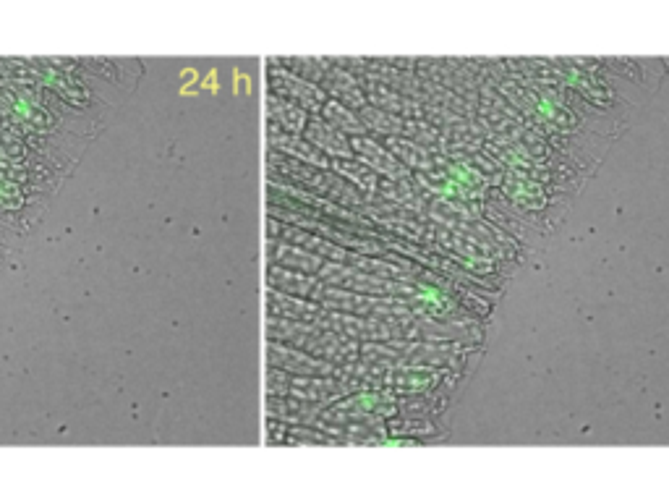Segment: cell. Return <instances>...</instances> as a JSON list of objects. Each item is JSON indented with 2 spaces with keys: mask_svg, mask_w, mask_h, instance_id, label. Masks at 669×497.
Here are the masks:
<instances>
[{
  "mask_svg": "<svg viewBox=\"0 0 669 497\" xmlns=\"http://www.w3.org/2000/svg\"><path fill=\"white\" fill-rule=\"evenodd\" d=\"M267 262L275 267H283V270L306 275H317L319 267L325 265V259L319 257V254H311L306 249H298V246L285 244L280 239H267Z\"/></svg>",
  "mask_w": 669,
  "mask_h": 497,
  "instance_id": "obj_13",
  "label": "cell"
},
{
  "mask_svg": "<svg viewBox=\"0 0 669 497\" xmlns=\"http://www.w3.org/2000/svg\"><path fill=\"white\" fill-rule=\"evenodd\" d=\"M301 137H304L309 144H314L319 152H325L330 160H351L353 157L351 139L343 137V134L332 129V126H327L319 116H309V123H306V129Z\"/></svg>",
  "mask_w": 669,
  "mask_h": 497,
  "instance_id": "obj_14",
  "label": "cell"
},
{
  "mask_svg": "<svg viewBox=\"0 0 669 497\" xmlns=\"http://www.w3.org/2000/svg\"><path fill=\"white\" fill-rule=\"evenodd\" d=\"M267 288L280 293H291V296H301V299L311 301L314 291L319 288V278L317 275L293 273V270H283V267L270 265L267 267Z\"/></svg>",
  "mask_w": 669,
  "mask_h": 497,
  "instance_id": "obj_18",
  "label": "cell"
},
{
  "mask_svg": "<svg viewBox=\"0 0 669 497\" xmlns=\"http://www.w3.org/2000/svg\"><path fill=\"white\" fill-rule=\"evenodd\" d=\"M267 121H270V131H280V134H293L301 137L309 123V113L304 108H298L291 100H283L278 95H267Z\"/></svg>",
  "mask_w": 669,
  "mask_h": 497,
  "instance_id": "obj_15",
  "label": "cell"
},
{
  "mask_svg": "<svg viewBox=\"0 0 669 497\" xmlns=\"http://www.w3.org/2000/svg\"><path fill=\"white\" fill-rule=\"evenodd\" d=\"M319 283L332 288H343V291L364 293V296H390V299H408L413 296L416 286L413 283H403V280L377 278V275L361 273L353 267L338 265V262H325L317 273Z\"/></svg>",
  "mask_w": 669,
  "mask_h": 497,
  "instance_id": "obj_2",
  "label": "cell"
},
{
  "mask_svg": "<svg viewBox=\"0 0 669 497\" xmlns=\"http://www.w3.org/2000/svg\"><path fill=\"white\" fill-rule=\"evenodd\" d=\"M453 299L458 301L463 312L471 314V317H474V320H479V322L487 320L489 314H492V301L484 299V296H479V293L471 291V288L460 286V283H458V288H455Z\"/></svg>",
  "mask_w": 669,
  "mask_h": 497,
  "instance_id": "obj_27",
  "label": "cell"
},
{
  "mask_svg": "<svg viewBox=\"0 0 669 497\" xmlns=\"http://www.w3.org/2000/svg\"><path fill=\"white\" fill-rule=\"evenodd\" d=\"M285 443L288 445H335L327 432H322L319 427H304V424H298V427H288V437H285Z\"/></svg>",
  "mask_w": 669,
  "mask_h": 497,
  "instance_id": "obj_28",
  "label": "cell"
},
{
  "mask_svg": "<svg viewBox=\"0 0 669 497\" xmlns=\"http://www.w3.org/2000/svg\"><path fill=\"white\" fill-rule=\"evenodd\" d=\"M359 361L372 364V367L379 369H392L403 364V356H400L398 348L390 346V343H361Z\"/></svg>",
  "mask_w": 669,
  "mask_h": 497,
  "instance_id": "obj_26",
  "label": "cell"
},
{
  "mask_svg": "<svg viewBox=\"0 0 669 497\" xmlns=\"http://www.w3.org/2000/svg\"><path fill=\"white\" fill-rule=\"evenodd\" d=\"M267 144H270L272 152H280L285 157H293L298 163L311 165V168H319V171H330L332 160L319 152L314 144L306 142L304 137H293V134H280V131H267Z\"/></svg>",
  "mask_w": 669,
  "mask_h": 497,
  "instance_id": "obj_12",
  "label": "cell"
},
{
  "mask_svg": "<svg viewBox=\"0 0 669 497\" xmlns=\"http://www.w3.org/2000/svg\"><path fill=\"white\" fill-rule=\"evenodd\" d=\"M270 92L272 95L283 97V100H291L296 103L298 108H304L309 116H319V110L325 108L327 95L317 84L304 82V79H298L293 76L291 71H285L283 66L270 58Z\"/></svg>",
  "mask_w": 669,
  "mask_h": 497,
  "instance_id": "obj_4",
  "label": "cell"
},
{
  "mask_svg": "<svg viewBox=\"0 0 669 497\" xmlns=\"http://www.w3.org/2000/svg\"><path fill=\"white\" fill-rule=\"evenodd\" d=\"M476 123H479L487 134H494V137L502 139H513V142H518V139L523 137V131H526L523 118L518 116V113H515V110L510 108L492 87H487V84H481L479 87Z\"/></svg>",
  "mask_w": 669,
  "mask_h": 497,
  "instance_id": "obj_3",
  "label": "cell"
},
{
  "mask_svg": "<svg viewBox=\"0 0 669 497\" xmlns=\"http://www.w3.org/2000/svg\"><path fill=\"white\" fill-rule=\"evenodd\" d=\"M319 118L327 123V126H332L335 131H340L343 137L353 139V137H366L369 131H366V126L361 123L359 113L351 108H345V105L335 103V100H327L325 108L319 110Z\"/></svg>",
  "mask_w": 669,
  "mask_h": 497,
  "instance_id": "obj_21",
  "label": "cell"
},
{
  "mask_svg": "<svg viewBox=\"0 0 669 497\" xmlns=\"http://www.w3.org/2000/svg\"><path fill=\"white\" fill-rule=\"evenodd\" d=\"M291 380L293 375H288V372L278 367H270L267 369V377H264L267 395H291Z\"/></svg>",
  "mask_w": 669,
  "mask_h": 497,
  "instance_id": "obj_30",
  "label": "cell"
},
{
  "mask_svg": "<svg viewBox=\"0 0 669 497\" xmlns=\"http://www.w3.org/2000/svg\"><path fill=\"white\" fill-rule=\"evenodd\" d=\"M468 163L474 165L476 171L481 173V176L487 178L489 181V186H500V181H502V176H505V168H502L500 163H497V160H494V157H489L487 152L481 150V152H476V155H471L468 157Z\"/></svg>",
  "mask_w": 669,
  "mask_h": 497,
  "instance_id": "obj_29",
  "label": "cell"
},
{
  "mask_svg": "<svg viewBox=\"0 0 669 497\" xmlns=\"http://www.w3.org/2000/svg\"><path fill=\"white\" fill-rule=\"evenodd\" d=\"M450 375L447 369H432V367H416V364H400L385 372V385L395 395H419L432 393L445 382Z\"/></svg>",
  "mask_w": 669,
  "mask_h": 497,
  "instance_id": "obj_6",
  "label": "cell"
},
{
  "mask_svg": "<svg viewBox=\"0 0 669 497\" xmlns=\"http://www.w3.org/2000/svg\"><path fill=\"white\" fill-rule=\"evenodd\" d=\"M291 395L301 401L319 403L327 409L332 403L343 401L345 395H351V390L345 388V382L338 377H293Z\"/></svg>",
  "mask_w": 669,
  "mask_h": 497,
  "instance_id": "obj_11",
  "label": "cell"
},
{
  "mask_svg": "<svg viewBox=\"0 0 669 497\" xmlns=\"http://www.w3.org/2000/svg\"><path fill=\"white\" fill-rule=\"evenodd\" d=\"M272 61L278 63V66H283L285 71H291V74L298 76V79L317 84V87L322 74H325V69L330 66L327 58H301V55H285V58H272Z\"/></svg>",
  "mask_w": 669,
  "mask_h": 497,
  "instance_id": "obj_24",
  "label": "cell"
},
{
  "mask_svg": "<svg viewBox=\"0 0 669 497\" xmlns=\"http://www.w3.org/2000/svg\"><path fill=\"white\" fill-rule=\"evenodd\" d=\"M267 432H270L272 443H285V437H288V424L278 422V419H267Z\"/></svg>",
  "mask_w": 669,
  "mask_h": 497,
  "instance_id": "obj_32",
  "label": "cell"
},
{
  "mask_svg": "<svg viewBox=\"0 0 669 497\" xmlns=\"http://www.w3.org/2000/svg\"><path fill=\"white\" fill-rule=\"evenodd\" d=\"M440 388L432 390V393L398 395V414L400 416H419V419H432V416H440L442 411H445L447 403H450V395L442 393Z\"/></svg>",
  "mask_w": 669,
  "mask_h": 497,
  "instance_id": "obj_19",
  "label": "cell"
},
{
  "mask_svg": "<svg viewBox=\"0 0 669 497\" xmlns=\"http://www.w3.org/2000/svg\"><path fill=\"white\" fill-rule=\"evenodd\" d=\"M359 118L366 126V131H369V137H377V139L403 137V121L390 116V113H385V110L366 105V108L359 110Z\"/></svg>",
  "mask_w": 669,
  "mask_h": 497,
  "instance_id": "obj_23",
  "label": "cell"
},
{
  "mask_svg": "<svg viewBox=\"0 0 669 497\" xmlns=\"http://www.w3.org/2000/svg\"><path fill=\"white\" fill-rule=\"evenodd\" d=\"M267 312L272 317H283V320L293 322H311L314 325L322 307L309 299H301V296H291V293H280L267 288Z\"/></svg>",
  "mask_w": 669,
  "mask_h": 497,
  "instance_id": "obj_16",
  "label": "cell"
},
{
  "mask_svg": "<svg viewBox=\"0 0 669 497\" xmlns=\"http://www.w3.org/2000/svg\"><path fill=\"white\" fill-rule=\"evenodd\" d=\"M385 429L390 437H432L437 435L432 419H419V416H387Z\"/></svg>",
  "mask_w": 669,
  "mask_h": 497,
  "instance_id": "obj_25",
  "label": "cell"
},
{
  "mask_svg": "<svg viewBox=\"0 0 669 497\" xmlns=\"http://www.w3.org/2000/svg\"><path fill=\"white\" fill-rule=\"evenodd\" d=\"M330 171L338 173L343 181H348L353 189H359L361 194H366V197H374V194H377L379 176L369 168V165L356 160V157H351V160H332Z\"/></svg>",
  "mask_w": 669,
  "mask_h": 497,
  "instance_id": "obj_20",
  "label": "cell"
},
{
  "mask_svg": "<svg viewBox=\"0 0 669 497\" xmlns=\"http://www.w3.org/2000/svg\"><path fill=\"white\" fill-rule=\"evenodd\" d=\"M403 137L411 139L413 144H419L421 150H426L434 157H447V144L442 134L434 126L424 121H403Z\"/></svg>",
  "mask_w": 669,
  "mask_h": 497,
  "instance_id": "obj_22",
  "label": "cell"
},
{
  "mask_svg": "<svg viewBox=\"0 0 669 497\" xmlns=\"http://www.w3.org/2000/svg\"><path fill=\"white\" fill-rule=\"evenodd\" d=\"M500 194L505 197L507 205L515 207L518 215H523V212H531V215H534V212L544 210L549 202L547 189H544L539 181L515 171H505V176H502L500 181Z\"/></svg>",
  "mask_w": 669,
  "mask_h": 497,
  "instance_id": "obj_7",
  "label": "cell"
},
{
  "mask_svg": "<svg viewBox=\"0 0 669 497\" xmlns=\"http://www.w3.org/2000/svg\"><path fill=\"white\" fill-rule=\"evenodd\" d=\"M267 341L285 343V346L298 348V351H306L317 359L330 361L332 367L353 364L361 356L359 341L340 338V335L322 330L311 322L283 320V317H272V314H267Z\"/></svg>",
  "mask_w": 669,
  "mask_h": 497,
  "instance_id": "obj_1",
  "label": "cell"
},
{
  "mask_svg": "<svg viewBox=\"0 0 669 497\" xmlns=\"http://www.w3.org/2000/svg\"><path fill=\"white\" fill-rule=\"evenodd\" d=\"M377 139V137H374ZM379 142L385 144L387 150L395 155L400 165H406L411 173H434L437 171V157L429 155L426 150H421L419 144H413L411 139L406 137H385L379 139Z\"/></svg>",
  "mask_w": 669,
  "mask_h": 497,
  "instance_id": "obj_17",
  "label": "cell"
},
{
  "mask_svg": "<svg viewBox=\"0 0 669 497\" xmlns=\"http://www.w3.org/2000/svg\"><path fill=\"white\" fill-rule=\"evenodd\" d=\"M267 364L293 377H338V367H332L330 361L275 341H267Z\"/></svg>",
  "mask_w": 669,
  "mask_h": 497,
  "instance_id": "obj_5",
  "label": "cell"
},
{
  "mask_svg": "<svg viewBox=\"0 0 669 497\" xmlns=\"http://www.w3.org/2000/svg\"><path fill=\"white\" fill-rule=\"evenodd\" d=\"M24 197H21V189L16 184H8L3 173H0V207H6V210H16L21 207Z\"/></svg>",
  "mask_w": 669,
  "mask_h": 497,
  "instance_id": "obj_31",
  "label": "cell"
},
{
  "mask_svg": "<svg viewBox=\"0 0 669 497\" xmlns=\"http://www.w3.org/2000/svg\"><path fill=\"white\" fill-rule=\"evenodd\" d=\"M351 150L353 157L361 160L364 165H369L379 178H390V181H406V178H411V171H408L406 165H400L385 144L379 142V139L369 137V134L366 137H353Z\"/></svg>",
  "mask_w": 669,
  "mask_h": 497,
  "instance_id": "obj_8",
  "label": "cell"
},
{
  "mask_svg": "<svg viewBox=\"0 0 669 497\" xmlns=\"http://www.w3.org/2000/svg\"><path fill=\"white\" fill-rule=\"evenodd\" d=\"M325 406L311 401H301L296 395H267V419H278L288 427H314Z\"/></svg>",
  "mask_w": 669,
  "mask_h": 497,
  "instance_id": "obj_10",
  "label": "cell"
},
{
  "mask_svg": "<svg viewBox=\"0 0 669 497\" xmlns=\"http://www.w3.org/2000/svg\"><path fill=\"white\" fill-rule=\"evenodd\" d=\"M327 61H330V58H327ZM319 89L325 92L327 100H335V103L356 110V113H359L361 108H366V95L359 79H353L348 71H343L340 66H335V63H330L325 69V74L319 79Z\"/></svg>",
  "mask_w": 669,
  "mask_h": 497,
  "instance_id": "obj_9",
  "label": "cell"
}]
</instances>
